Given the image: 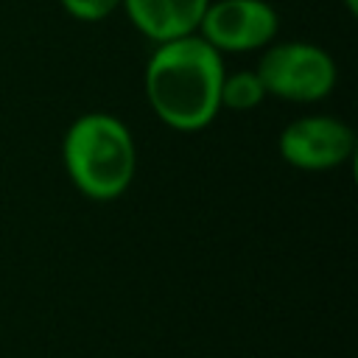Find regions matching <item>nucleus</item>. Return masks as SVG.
Here are the masks:
<instances>
[{
	"label": "nucleus",
	"instance_id": "1",
	"mask_svg": "<svg viewBox=\"0 0 358 358\" xmlns=\"http://www.w3.org/2000/svg\"><path fill=\"white\" fill-rule=\"evenodd\" d=\"M224 56L199 34L157 45L145 64L143 90L151 112L176 131H201L221 112Z\"/></svg>",
	"mask_w": 358,
	"mask_h": 358
},
{
	"label": "nucleus",
	"instance_id": "2",
	"mask_svg": "<svg viewBox=\"0 0 358 358\" xmlns=\"http://www.w3.org/2000/svg\"><path fill=\"white\" fill-rule=\"evenodd\" d=\"M62 162L81 196L90 201H115L134 182L137 145L120 117L84 112L62 137Z\"/></svg>",
	"mask_w": 358,
	"mask_h": 358
},
{
	"label": "nucleus",
	"instance_id": "3",
	"mask_svg": "<svg viewBox=\"0 0 358 358\" xmlns=\"http://www.w3.org/2000/svg\"><path fill=\"white\" fill-rule=\"evenodd\" d=\"M255 70L266 87V95L291 103L324 101L338 81L336 59L322 45L305 39L266 45Z\"/></svg>",
	"mask_w": 358,
	"mask_h": 358
},
{
	"label": "nucleus",
	"instance_id": "5",
	"mask_svg": "<svg viewBox=\"0 0 358 358\" xmlns=\"http://www.w3.org/2000/svg\"><path fill=\"white\" fill-rule=\"evenodd\" d=\"M277 151L291 168L333 171L352 159L355 131L333 115H302L280 131Z\"/></svg>",
	"mask_w": 358,
	"mask_h": 358
},
{
	"label": "nucleus",
	"instance_id": "6",
	"mask_svg": "<svg viewBox=\"0 0 358 358\" xmlns=\"http://www.w3.org/2000/svg\"><path fill=\"white\" fill-rule=\"evenodd\" d=\"M210 0H120L129 22L151 42L162 45L199 31Z\"/></svg>",
	"mask_w": 358,
	"mask_h": 358
},
{
	"label": "nucleus",
	"instance_id": "9",
	"mask_svg": "<svg viewBox=\"0 0 358 358\" xmlns=\"http://www.w3.org/2000/svg\"><path fill=\"white\" fill-rule=\"evenodd\" d=\"M344 6H347L350 14H358V0H344Z\"/></svg>",
	"mask_w": 358,
	"mask_h": 358
},
{
	"label": "nucleus",
	"instance_id": "8",
	"mask_svg": "<svg viewBox=\"0 0 358 358\" xmlns=\"http://www.w3.org/2000/svg\"><path fill=\"white\" fill-rule=\"evenodd\" d=\"M62 8L81 22H101L120 8V0H59Z\"/></svg>",
	"mask_w": 358,
	"mask_h": 358
},
{
	"label": "nucleus",
	"instance_id": "4",
	"mask_svg": "<svg viewBox=\"0 0 358 358\" xmlns=\"http://www.w3.org/2000/svg\"><path fill=\"white\" fill-rule=\"evenodd\" d=\"M277 31L280 17L268 0H210L196 34L224 56L263 50Z\"/></svg>",
	"mask_w": 358,
	"mask_h": 358
},
{
	"label": "nucleus",
	"instance_id": "7",
	"mask_svg": "<svg viewBox=\"0 0 358 358\" xmlns=\"http://www.w3.org/2000/svg\"><path fill=\"white\" fill-rule=\"evenodd\" d=\"M266 87L257 76V70H235L224 73L221 81V109L229 112H252L263 103Z\"/></svg>",
	"mask_w": 358,
	"mask_h": 358
}]
</instances>
